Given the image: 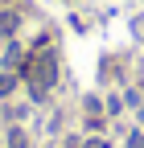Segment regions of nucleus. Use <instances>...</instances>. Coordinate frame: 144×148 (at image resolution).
<instances>
[{
	"label": "nucleus",
	"mask_w": 144,
	"mask_h": 148,
	"mask_svg": "<svg viewBox=\"0 0 144 148\" xmlns=\"http://www.w3.org/2000/svg\"><path fill=\"white\" fill-rule=\"evenodd\" d=\"M4 66H8V70H21V66H25V49L16 45V41H12L8 53H4Z\"/></svg>",
	"instance_id": "obj_1"
},
{
	"label": "nucleus",
	"mask_w": 144,
	"mask_h": 148,
	"mask_svg": "<svg viewBox=\"0 0 144 148\" xmlns=\"http://www.w3.org/2000/svg\"><path fill=\"white\" fill-rule=\"evenodd\" d=\"M16 25H21V16H16V12H0V33H16Z\"/></svg>",
	"instance_id": "obj_2"
},
{
	"label": "nucleus",
	"mask_w": 144,
	"mask_h": 148,
	"mask_svg": "<svg viewBox=\"0 0 144 148\" xmlns=\"http://www.w3.org/2000/svg\"><path fill=\"white\" fill-rule=\"evenodd\" d=\"M16 90V74H0V99H8Z\"/></svg>",
	"instance_id": "obj_3"
},
{
	"label": "nucleus",
	"mask_w": 144,
	"mask_h": 148,
	"mask_svg": "<svg viewBox=\"0 0 144 148\" xmlns=\"http://www.w3.org/2000/svg\"><path fill=\"white\" fill-rule=\"evenodd\" d=\"M8 148H29V140H25L21 127H8Z\"/></svg>",
	"instance_id": "obj_4"
},
{
	"label": "nucleus",
	"mask_w": 144,
	"mask_h": 148,
	"mask_svg": "<svg viewBox=\"0 0 144 148\" xmlns=\"http://www.w3.org/2000/svg\"><path fill=\"white\" fill-rule=\"evenodd\" d=\"M128 148H144V132H132L128 136Z\"/></svg>",
	"instance_id": "obj_5"
},
{
	"label": "nucleus",
	"mask_w": 144,
	"mask_h": 148,
	"mask_svg": "<svg viewBox=\"0 0 144 148\" xmlns=\"http://www.w3.org/2000/svg\"><path fill=\"white\" fill-rule=\"evenodd\" d=\"M82 148H107V144H103V140H86Z\"/></svg>",
	"instance_id": "obj_6"
}]
</instances>
